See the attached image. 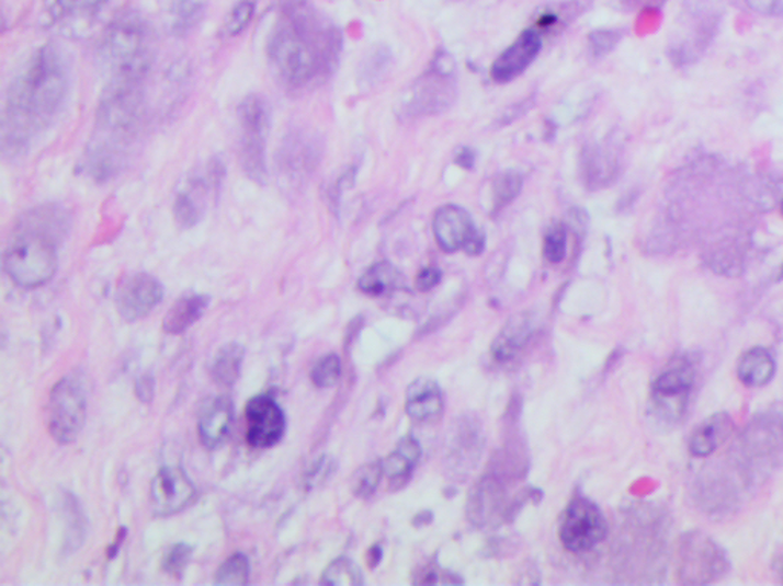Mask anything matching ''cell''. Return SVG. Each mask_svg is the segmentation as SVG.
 <instances>
[{"label":"cell","instance_id":"6da1fadb","mask_svg":"<svg viewBox=\"0 0 783 586\" xmlns=\"http://www.w3.org/2000/svg\"><path fill=\"white\" fill-rule=\"evenodd\" d=\"M340 31L305 0H286L269 42L274 71L291 88L327 80L339 65Z\"/></svg>","mask_w":783,"mask_h":586},{"label":"cell","instance_id":"7a4b0ae2","mask_svg":"<svg viewBox=\"0 0 783 586\" xmlns=\"http://www.w3.org/2000/svg\"><path fill=\"white\" fill-rule=\"evenodd\" d=\"M69 71L60 50L42 46L15 76L3 114V149L18 151L45 129L68 93Z\"/></svg>","mask_w":783,"mask_h":586},{"label":"cell","instance_id":"3957f363","mask_svg":"<svg viewBox=\"0 0 783 586\" xmlns=\"http://www.w3.org/2000/svg\"><path fill=\"white\" fill-rule=\"evenodd\" d=\"M64 220L60 211L49 207L31 212L23 222L3 255V267L15 285L36 289L52 281L58 266L54 231H60Z\"/></svg>","mask_w":783,"mask_h":586},{"label":"cell","instance_id":"277c9868","mask_svg":"<svg viewBox=\"0 0 783 586\" xmlns=\"http://www.w3.org/2000/svg\"><path fill=\"white\" fill-rule=\"evenodd\" d=\"M783 460L782 414H761L744 429L735 441L727 463L742 480L748 491L770 479Z\"/></svg>","mask_w":783,"mask_h":586},{"label":"cell","instance_id":"5b68a950","mask_svg":"<svg viewBox=\"0 0 783 586\" xmlns=\"http://www.w3.org/2000/svg\"><path fill=\"white\" fill-rule=\"evenodd\" d=\"M145 99L141 80L112 77L97 107L95 141L126 151L130 136L141 122Z\"/></svg>","mask_w":783,"mask_h":586},{"label":"cell","instance_id":"8992f818","mask_svg":"<svg viewBox=\"0 0 783 586\" xmlns=\"http://www.w3.org/2000/svg\"><path fill=\"white\" fill-rule=\"evenodd\" d=\"M102 53L114 77L143 80L152 65L145 22L137 14L120 15L104 34Z\"/></svg>","mask_w":783,"mask_h":586},{"label":"cell","instance_id":"52a82bcc","mask_svg":"<svg viewBox=\"0 0 783 586\" xmlns=\"http://www.w3.org/2000/svg\"><path fill=\"white\" fill-rule=\"evenodd\" d=\"M730 568L726 551L704 531L682 535L674 551V573L682 585H708L723 579Z\"/></svg>","mask_w":783,"mask_h":586},{"label":"cell","instance_id":"ba28073f","mask_svg":"<svg viewBox=\"0 0 783 586\" xmlns=\"http://www.w3.org/2000/svg\"><path fill=\"white\" fill-rule=\"evenodd\" d=\"M457 87L453 61L447 54H438L430 71L415 81L402 100L401 116L406 119L443 114L455 103Z\"/></svg>","mask_w":783,"mask_h":586},{"label":"cell","instance_id":"9c48e42d","mask_svg":"<svg viewBox=\"0 0 783 586\" xmlns=\"http://www.w3.org/2000/svg\"><path fill=\"white\" fill-rule=\"evenodd\" d=\"M240 164L243 173L263 184L269 176L266 138L271 127L270 106L261 95H248L239 104Z\"/></svg>","mask_w":783,"mask_h":586},{"label":"cell","instance_id":"30bf717a","mask_svg":"<svg viewBox=\"0 0 783 586\" xmlns=\"http://www.w3.org/2000/svg\"><path fill=\"white\" fill-rule=\"evenodd\" d=\"M88 390L83 378L66 376L49 395V433L58 444H71L79 437L87 418Z\"/></svg>","mask_w":783,"mask_h":586},{"label":"cell","instance_id":"8fae6325","mask_svg":"<svg viewBox=\"0 0 783 586\" xmlns=\"http://www.w3.org/2000/svg\"><path fill=\"white\" fill-rule=\"evenodd\" d=\"M748 489L727 461L711 464L697 475L693 496L696 506L708 516L730 515L744 503Z\"/></svg>","mask_w":783,"mask_h":586},{"label":"cell","instance_id":"7c38bea8","mask_svg":"<svg viewBox=\"0 0 783 586\" xmlns=\"http://www.w3.org/2000/svg\"><path fill=\"white\" fill-rule=\"evenodd\" d=\"M696 382V367L690 356L673 359L653 383L655 411L662 421H681Z\"/></svg>","mask_w":783,"mask_h":586},{"label":"cell","instance_id":"4fadbf2b","mask_svg":"<svg viewBox=\"0 0 783 586\" xmlns=\"http://www.w3.org/2000/svg\"><path fill=\"white\" fill-rule=\"evenodd\" d=\"M606 519L589 499H572L560 522V541L572 553L594 549L606 538Z\"/></svg>","mask_w":783,"mask_h":586},{"label":"cell","instance_id":"5bb4252c","mask_svg":"<svg viewBox=\"0 0 783 586\" xmlns=\"http://www.w3.org/2000/svg\"><path fill=\"white\" fill-rule=\"evenodd\" d=\"M321 153L324 143L319 136L308 130H293L279 147V174L286 184H304L319 166Z\"/></svg>","mask_w":783,"mask_h":586},{"label":"cell","instance_id":"9a60e30c","mask_svg":"<svg viewBox=\"0 0 783 586\" xmlns=\"http://www.w3.org/2000/svg\"><path fill=\"white\" fill-rule=\"evenodd\" d=\"M623 169V143L616 136L587 143L580 153V180L589 192L608 188Z\"/></svg>","mask_w":783,"mask_h":586},{"label":"cell","instance_id":"2e32d148","mask_svg":"<svg viewBox=\"0 0 783 586\" xmlns=\"http://www.w3.org/2000/svg\"><path fill=\"white\" fill-rule=\"evenodd\" d=\"M247 441L253 448H271L285 434V414L270 395H258L247 403Z\"/></svg>","mask_w":783,"mask_h":586},{"label":"cell","instance_id":"e0dca14e","mask_svg":"<svg viewBox=\"0 0 783 586\" xmlns=\"http://www.w3.org/2000/svg\"><path fill=\"white\" fill-rule=\"evenodd\" d=\"M164 297V289L149 274H135L124 279L116 292V308L126 321L141 320L149 315Z\"/></svg>","mask_w":783,"mask_h":586},{"label":"cell","instance_id":"ac0fdd59","mask_svg":"<svg viewBox=\"0 0 783 586\" xmlns=\"http://www.w3.org/2000/svg\"><path fill=\"white\" fill-rule=\"evenodd\" d=\"M196 489L180 468H162L150 486V501L157 515H173L189 506Z\"/></svg>","mask_w":783,"mask_h":586},{"label":"cell","instance_id":"d6986e66","mask_svg":"<svg viewBox=\"0 0 783 586\" xmlns=\"http://www.w3.org/2000/svg\"><path fill=\"white\" fill-rule=\"evenodd\" d=\"M544 45V37L534 28H529L515 38L513 44L496 58L491 65L490 76L496 83L506 84L522 76L530 65L536 60Z\"/></svg>","mask_w":783,"mask_h":586},{"label":"cell","instance_id":"ffe728a7","mask_svg":"<svg viewBox=\"0 0 783 586\" xmlns=\"http://www.w3.org/2000/svg\"><path fill=\"white\" fill-rule=\"evenodd\" d=\"M432 228L438 246L450 254L467 250L468 244L479 232L476 231L467 209L457 207V205H444V207L438 208L433 216Z\"/></svg>","mask_w":783,"mask_h":586},{"label":"cell","instance_id":"44dd1931","mask_svg":"<svg viewBox=\"0 0 783 586\" xmlns=\"http://www.w3.org/2000/svg\"><path fill=\"white\" fill-rule=\"evenodd\" d=\"M218 196L219 189L213 184L207 170L190 177L184 188L177 194L173 204V215L182 228H192L201 222L205 212L208 196Z\"/></svg>","mask_w":783,"mask_h":586},{"label":"cell","instance_id":"7402d4cb","mask_svg":"<svg viewBox=\"0 0 783 586\" xmlns=\"http://www.w3.org/2000/svg\"><path fill=\"white\" fill-rule=\"evenodd\" d=\"M231 401L225 395L213 398L201 407L197 433L205 448L216 449L224 444L232 425Z\"/></svg>","mask_w":783,"mask_h":586},{"label":"cell","instance_id":"603a6c76","mask_svg":"<svg viewBox=\"0 0 783 586\" xmlns=\"http://www.w3.org/2000/svg\"><path fill=\"white\" fill-rule=\"evenodd\" d=\"M536 324L533 313H519L511 318L491 344L495 360L501 364L513 360L529 345Z\"/></svg>","mask_w":783,"mask_h":586},{"label":"cell","instance_id":"cb8c5ba5","mask_svg":"<svg viewBox=\"0 0 783 586\" xmlns=\"http://www.w3.org/2000/svg\"><path fill=\"white\" fill-rule=\"evenodd\" d=\"M443 410V391L435 380L417 379L407 388L406 413L413 422H433L440 417Z\"/></svg>","mask_w":783,"mask_h":586},{"label":"cell","instance_id":"d4e9b609","mask_svg":"<svg viewBox=\"0 0 783 586\" xmlns=\"http://www.w3.org/2000/svg\"><path fill=\"white\" fill-rule=\"evenodd\" d=\"M735 430V422L727 413L713 414L696 426L689 440V451L693 457L704 458L718 451Z\"/></svg>","mask_w":783,"mask_h":586},{"label":"cell","instance_id":"484cf974","mask_svg":"<svg viewBox=\"0 0 783 586\" xmlns=\"http://www.w3.org/2000/svg\"><path fill=\"white\" fill-rule=\"evenodd\" d=\"M503 506V492L498 481L487 476L476 484L470 492L467 503V515L470 522L478 527H486L493 522L496 516L501 514Z\"/></svg>","mask_w":783,"mask_h":586},{"label":"cell","instance_id":"4316f807","mask_svg":"<svg viewBox=\"0 0 783 586\" xmlns=\"http://www.w3.org/2000/svg\"><path fill=\"white\" fill-rule=\"evenodd\" d=\"M421 456V446L413 437L407 436L399 440L397 449L382 461L383 472L389 479L392 486H405Z\"/></svg>","mask_w":783,"mask_h":586},{"label":"cell","instance_id":"83f0119b","mask_svg":"<svg viewBox=\"0 0 783 586\" xmlns=\"http://www.w3.org/2000/svg\"><path fill=\"white\" fill-rule=\"evenodd\" d=\"M208 302L211 300L205 295H184L166 313L162 329L168 333H172V335L184 333L185 330H189L196 321L201 320V317L204 315L205 310L208 308Z\"/></svg>","mask_w":783,"mask_h":586},{"label":"cell","instance_id":"f1b7e54d","mask_svg":"<svg viewBox=\"0 0 783 586\" xmlns=\"http://www.w3.org/2000/svg\"><path fill=\"white\" fill-rule=\"evenodd\" d=\"M736 371H738V378L744 386L761 388L773 380L776 363L769 351L754 347L740 356Z\"/></svg>","mask_w":783,"mask_h":586},{"label":"cell","instance_id":"f546056e","mask_svg":"<svg viewBox=\"0 0 783 586\" xmlns=\"http://www.w3.org/2000/svg\"><path fill=\"white\" fill-rule=\"evenodd\" d=\"M585 8H587V0H571V2L546 5L536 14L534 26L531 28L536 30L542 37L559 34L577 15L583 14Z\"/></svg>","mask_w":783,"mask_h":586},{"label":"cell","instance_id":"4dcf8cb0","mask_svg":"<svg viewBox=\"0 0 783 586\" xmlns=\"http://www.w3.org/2000/svg\"><path fill=\"white\" fill-rule=\"evenodd\" d=\"M243 352L242 345L230 343L224 345L215 356L212 365V376L220 387L235 386L239 379L240 367H242Z\"/></svg>","mask_w":783,"mask_h":586},{"label":"cell","instance_id":"1f68e13d","mask_svg":"<svg viewBox=\"0 0 783 586\" xmlns=\"http://www.w3.org/2000/svg\"><path fill=\"white\" fill-rule=\"evenodd\" d=\"M399 281H401V275L397 267L387 262H379L377 265L371 266L360 277L359 289L371 297H382L398 287Z\"/></svg>","mask_w":783,"mask_h":586},{"label":"cell","instance_id":"d6a6232c","mask_svg":"<svg viewBox=\"0 0 783 586\" xmlns=\"http://www.w3.org/2000/svg\"><path fill=\"white\" fill-rule=\"evenodd\" d=\"M523 176L515 170H507L496 176L493 182V209L501 211L508 205L513 204L522 192Z\"/></svg>","mask_w":783,"mask_h":586},{"label":"cell","instance_id":"836d02e7","mask_svg":"<svg viewBox=\"0 0 783 586\" xmlns=\"http://www.w3.org/2000/svg\"><path fill=\"white\" fill-rule=\"evenodd\" d=\"M383 476H385V472H383L382 461H372V463L364 464L352 476V492L359 498H370L377 491Z\"/></svg>","mask_w":783,"mask_h":586},{"label":"cell","instance_id":"e575fe53","mask_svg":"<svg viewBox=\"0 0 783 586\" xmlns=\"http://www.w3.org/2000/svg\"><path fill=\"white\" fill-rule=\"evenodd\" d=\"M321 584L325 585H362L363 573L351 559L340 558L325 570Z\"/></svg>","mask_w":783,"mask_h":586},{"label":"cell","instance_id":"d590c367","mask_svg":"<svg viewBox=\"0 0 783 586\" xmlns=\"http://www.w3.org/2000/svg\"><path fill=\"white\" fill-rule=\"evenodd\" d=\"M250 577V562L246 554L236 553L228 558L216 572L215 584L218 585H246Z\"/></svg>","mask_w":783,"mask_h":586},{"label":"cell","instance_id":"8d00e7d4","mask_svg":"<svg viewBox=\"0 0 783 586\" xmlns=\"http://www.w3.org/2000/svg\"><path fill=\"white\" fill-rule=\"evenodd\" d=\"M390 65L392 56L389 49L378 48L372 50L371 56L366 58V61H363L362 72H360L364 87H375V84L385 79L387 72H389Z\"/></svg>","mask_w":783,"mask_h":586},{"label":"cell","instance_id":"74e56055","mask_svg":"<svg viewBox=\"0 0 783 586\" xmlns=\"http://www.w3.org/2000/svg\"><path fill=\"white\" fill-rule=\"evenodd\" d=\"M207 0H174V28L178 33H188L203 18Z\"/></svg>","mask_w":783,"mask_h":586},{"label":"cell","instance_id":"f35d334b","mask_svg":"<svg viewBox=\"0 0 783 586\" xmlns=\"http://www.w3.org/2000/svg\"><path fill=\"white\" fill-rule=\"evenodd\" d=\"M341 376V363L336 353H329L317 360L311 371L314 386L319 388H331L339 382Z\"/></svg>","mask_w":783,"mask_h":586},{"label":"cell","instance_id":"ab89813d","mask_svg":"<svg viewBox=\"0 0 783 586\" xmlns=\"http://www.w3.org/2000/svg\"><path fill=\"white\" fill-rule=\"evenodd\" d=\"M568 251V231L564 225H554L548 229L544 240V257L553 265L564 262Z\"/></svg>","mask_w":783,"mask_h":586},{"label":"cell","instance_id":"60d3db41","mask_svg":"<svg viewBox=\"0 0 783 586\" xmlns=\"http://www.w3.org/2000/svg\"><path fill=\"white\" fill-rule=\"evenodd\" d=\"M620 38H622V33H619V31L597 30L594 33L589 34V53L595 60L606 57L619 45Z\"/></svg>","mask_w":783,"mask_h":586},{"label":"cell","instance_id":"b9f144b4","mask_svg":"<svg viewBox=\"0 0 783 586\" xmlns=\"http://www.w3.org/2000/svg\"><path fill=\"white\" fill-rule=\"evenodd\" d=\"M254 14V2L251 0H240L232 8L230 14H228L227 21H225V30H227L228 36H238L247 28L248 23L251 22Z\"/></svg>","mask_w":783,"mask_h":586},{"label":"cell","instance_id":"7bdbcfd3","mask_svg":"<svg viewBox=\"0 0 783 586\" xmlns=\"http://www.w3.org/2000/svg\"><path fill=\"white\" fill-rule=\"evenodd\" d=\"M192 553V547L188 545V543H174L166 553L164 559H162V568H164L166 573L178 576L189 565Z\"/></svg>","mask_w":783,"mask_h":586},{"label":"cell","instance_id":"ee69618b","mask_svg":"<svg viewBox=\"0 0 783 586\" xmlns=\"http://www.w3.org/2000/svg\"><path fill=\"white\" fill-rule=\"evenodd\" d=\"M336 463L332 458L321 457L316 463L309 468V471L305 475V486L308 489H316L321 486L332 475L334 472Z\"/></svg>","mask_w":783,"mask_h":586},{"label":"cell","instance_id":"f6af8a7d","mask_svg":"<svg viewBox=\"0 0 783 586\" xmlns=\"http://www.w3.org/2000/svg\"><path fill=\"white\" fill-rule=\"evenodd\" d=\"M107 0H57L58 5L66 13L91 14L99 11Z\"/></svg>","mask_w":783,"mask_h":586},{"label":"cell","instance_id":"bcb514c9","mask_svg":"<svg viewBox=\"0 0 783 586\" xmlns=\"http://www.w3.org/2000/svg\"><path fill=\"white\" fill-rule=\"evenodd\" d=\"M441 279H443V272L438 269V267H424V269L418 272L415 286H417L420 292H429L433 287L440 285Z\"/></svg>","mask_w":783,"mask_h":586},{"label":"cell","instance_id":"7dc6e473","mask_svg":"<svg viewBox=\"0 0 783 586\" xmlns=\"http://www.w3.org/2000/svg\"><path fill=\"white\" fill-rule=\"evenodd\" d=\"M135 393L143 403L152 402L155 395V379L150 375L139 376L135 383Z\"/></svg>","mask_w":783,"mask_h":586},{"label":"cell","instance_id":"c3c4849f","mask_svg":"<svg viewBox=\"0 0 783 586\" xmlns=\"http://www.w3.org/2000/svg\"><path fill=\"white\" fill-rule=\"evenodd\" d=\"M475 161H476L475 151H473L472 149H468V147H464V149H461L459 153H457L455 162L457 165L461 166V169L472 170L473 166H475Z\"/></svg>","mask_w":783,"mask_h":586},{"label":"cell","instance_id":"681fc988","mask_svg":"<svg viewBox=\"0 0 783 586\" xmlns=\"http://www.w3.org/2000/svg\"><path fill=\"white\" fill-rule=\"evenodd\" d=\"M383 551L378 545L372 547L370 553H367V561H370L371 568H375L382 561Z\"/></svg>","mask_w":783,"mask_h":586},{"label":"cell","instance_id":"f907efd6","mask_svg":"<svg viewBox=\"0 0 783 586\" xmlns=\"http://www.w3.org/2000/svg\"><path fill=\"white\" fill-rule=\"evenodd\" d=\"M631 7H655L660 5L665 0H624Z\"/></svg>","mask_w":783,"mask_h":586},{"label":"cell","instance_id":"816d5d0a","mask_svg":"<svg viewBox=\"0 0 783 586\" xmlns=\"http://www.w3.org/2000/svg\"><path fill=\"white\" fill-rule=\"evenodd\" d=\"M779 576H781V579L783 582V559L781 561V564H779Z\"/></svg>","mask_w":783,"mask_h":586},{"label":"cell","instance_id":"f5cc1de1","mask_svg":"<svg viewBox=\"0 0 783 586\" xmlns=\"http://www.w3.org/2000/svg\"><path fill=\"white\" fill-rule=\"evenodd\" d=\"M782 277H783V266H782V271H781V278H782Z\"/></svg>","mask_w":783,"mask_h":586},{"label":"cell","instance_id":"db71d44e","mask_svg":"<svg viewBox=\"0 0 783 586\" xmlns=\"http://www.w3.org/2000/svg\"><path fill=\"white\" fill-rule=\"evenodd\" d=\"M782 215H783V200H782Z\"/></svg>","mask_w":783,"mask_h":586}]
</instances>
